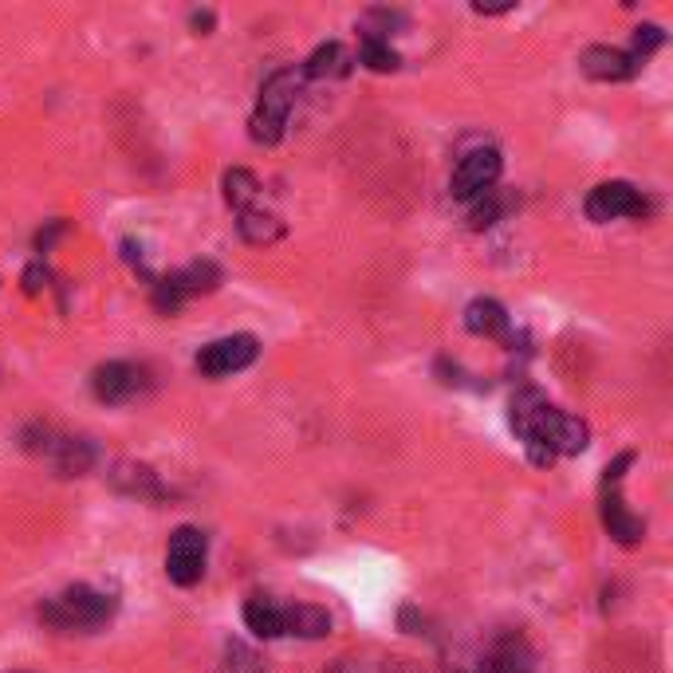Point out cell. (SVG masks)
<instances>
[{
    "label": "cell",
    "mask_w": 673,
    "mask_h": 673,
    "mask_svg": "<svg viewBox=\"0 0 673 673\" xmlns=\"http://www.w3.org/2000/svg\"><path fill=\"white\" fill-rule=\"evenodd\" d=\"M256 355H260V339L256 335H224V339L206 343L194 362L206 379H224V374H236L244 367H253Z\"/></svg>",
    "instance_id": "obj_10"
},
{
    "label": "cell",
    "mask_w": 673,
    "mask_h": 673,
    "mask_svg": "<svg viewBox=\"0 0 673 673\" xmlns=\"http://www.w3.org/2000/svg\"><path fill=\"white\" fill-rule=\"evenodd\" d=\"M111 615H115V595H103V591H95L88 583L68 587L63 595L48 599V603L39 606V618L51 630H83V635L98 630Z\"/></svg>",
    "instance_id": "obj_3"
},
{
    "label": "cell",
    "mask_w": 673,
    "mask_h": 673,
    "mask_svg": "<svg viewBox=\"0 0 673 673\" xmlns=\"http://www.w3.org/2000/svg\"><path fill=\"white\" fill-rule=\"evenodd\" d=\"M500 170H504V158H500L497 147H477L461 154V162L453 166V177H449V189L457 201H477L480 194L500 182Z\"/></svg>",
    "instance_id": "obj_7"
},
{
    "label": "cell",
    "mask_w": 673,
    "mask_h": 673,
    "mask_svg": "<svg viewBox=\"0 0 673 673\" xmlns=\"http://www.w3.org/2000/svg\"><path fill=\"white\" fill-rule=\"evenodd\" d=\"M63 229H68V224H63V221H56V224H51L48 233L39 229V236H36V248H39V253H48V248H51V241H56V236L63 233Z\"/></svg>",
    "instance_id": "obj_27"
},
{
    "label": "cell",
    "mask_w": 673,
    "mask_h": 673,
    "mask_svg": "<svg viewBox=\"0 0 673 673\" xmlns=\"http://www.w3.org/2000/svg\"><path fill=\"white\" fill-rule=\"evenodd\" d=\"M24 449L39 453L56 468L59 477H83L95 465V445L88 438H71V433H56L51 426H32L24 433Z\"/></svg>",
    "instance_id": "obj_5"
},
{
    "label": "cell",
    "mask_w": 673,
    "mask_h": 673,
    "mask_svg": "<svg viewBox=\"0 0 673 673\" xmlns=\"http://www.w3.org/2000/svg\"><path fill=\"white\" fill-rule=\"evenodd\" d=\"M283 635L295 638H327L332 635V615L315 603H288L283 606Z\"/></svg>",
    "instance_id": "obj_16"
},
{
    "label": "cell",
    "mask_w": 673,
    "mask_h": 673,
    "mask_svg": "<svg viewBox=\"0 0 673 673\" xmlns=\"http://www.w3.org/2000/svg\"><path fill=\"white\" fill-rule=\"evenodd\" d=\"M465 332L485 335V339H500V335H508V312L497 300L477 295V300L465 308Z\"/></svg>",
    "instance_id": "obj_17"
},
{
    "label": "cell",
    "mask_w": 673,
    "mask_h": 673,
    "mask_svg": "<svg viewBox=\"0 0 673 673\" xmlns=\"http://www.w3.org/2000/svg\"><path fill=\"white\" fill-rule=\"evenodd\" d=\"M236 229H241V236L248 244H276L283 236V221L276 213H268V209H260V206L236 213Z\"/></svg>",
    "instance_id": "obj_19"
},
{
    "label": "cell",
    "mask_w": 673,
    "mask_h": 673,
    "mask_svg": "<svg viewBox=\"0 0 673 673\" xmlns=\"http://www.w3.org/2000/svg\"><path fill=\"white\" fill-rule=\"evenodd\" d=\"M508 209V197H500L497 189H488V194H480L477 201H468V229H492V224L504 217Z\"/></svg>",
    "instance_id": "obj_22"
},
{
    "label": "cell",
    "mask_w": 673,
    "mask_h": 673,
    "mask_svg": "<svg viewBox=\"0 0 673 673\" xmlns=\"http://www.w3.org/2000/svg\"><path fill=\"white\" fill-rule=\"evenodd\" d=\"M662 44H665V32L658 24H638L635 36H630V56L646 63V56H654Z\"/></svg>",
    "instance_id": "obj_25"
},
{
    "label": "cell",
    "mask_w": 673,
    "mask_h": 673,
    "mask_svg": "<svg viewBox=\"0 0 673 673\" xmlns=\"http://www.w3.org/2000/svg\"><path fill=\"white\" fill-rule=\"evenodd\" d=\"M217 283H221V268H217L213 260H194V264H186V268H177V272L154 280V308L162 315H174V312H182V303L194 300V295L217 292Z\"/></svg>",
    "instance_id": "obj_6"
},
{
    "label": "cell",
    "mask_w": 673,
    "mask_h": 673,
    "mask_svg": "<svg viewBox=\"0 0 673 673\" xmlns=\"http://www.w3.org/2000/svg\"><path fill=\"white\" fill-rule=\"evenodd\" d=\"M355 68V56L347 51V44H339V39H327V44H320V48L312 51V56L303 59V79H343L351 76Z\"/></svg>",
    "instance_id": "obj_15"
},
{
    "label": "cell",
    "mask_w": 673,
    "mask_h": 673,
    "mask_svg": "<svg viewBox=\"0 0 673 673\" xmlns=\"http://www.w3.org/2000/svg\"><path fill=\"white\" fill-rule=\"evenodd\" d=\"M206 556H209L206 532L194 524H182L174 536H170V547H166V579L177 587L201 583V576H206Z\"/></svg>",
    "instance_id": "obj_8"
},
{
    "label": "cell",
    "mask_w": 673,
    "mask_h": 673,
    "mask_svg": "<svg viewBox=\"0 0 673 673\" xmlns=\"http://www.w3.org/2000/svg\"><path fill=\"white\" fill-rule=\"evenodd\" d=\"M536 670V654L524 642V635H500L480 658L477 673H532Z\"/></svg>",
    "instance_id": "obj_13"
},
{
    "label": "cell",
    "mask_w": 673,
    "mask_h": 673,
    "mask_svg": "<svg viewBox=\"0 0 673 673\" xmlns=\"http://www.w3.org/2000/svg\"><path fill=\"white\" fill-rule=\"evenodd\" d=\"M20 283H24V292H28V295L44 292V288H48V268H44V260L28 264V268H24V276H20Z\"/></svg>",
    "instance_id": "obj_26"
},
{
    "label": "cell",
    "mask_w": 673,
    "mask_h": 673,
    "mask_svg": "<svg viewBox=\"0 0 673 673\" xmlns=\"http://www.w3.org/2000/svg\"><path fill=\"white\" fill-rule=\"evenodd\" d=\"M221 189H224V201H229L236 213H244V209H253L256 197H260V177H256L253 170L233 166V170H224Z\"/></svg>",
    "instance_id": "obj_21"
},
{
    "label": "cell",
    "mask_w": 673,
    "mask_h": 673,
    "mask_svg": "<svg viewBox=\"0 0 673 673\" xmlns=\"http://www.w3.org/2000/svg\"><path fill=\"white\" fill-rule=\"evenodd\" d=\"M630 465H635V453L626 449V453H618L603 473V524H606V532H611V539L623 547H635L646 539V520L635 517L623 500V477Z\"/></svg>",
    "instance_id": "obj_4"
},
{
    "label": "cell",
    "mask_w": 673,
    "mask_h": 673,
    "mask_svg": "<svg viewBox=\"0 0 673 673\" xmlns=\"http://www.w3.org/2000/svg\"><path fill=\"white\" fill-rule=\"evenodd\" d=\"M579 68H583L587 79H595V83H626V79H635L638 71H642V59H635L623 48L591 44V48L579 56Z\"/></svg>",
    "instance_id": "obj_12"
},
{
    "label": "cell",
    "mask_w": 673,
    "mask_h": 673,
    "mask_svg": "<svg viewBox=\"0 0 673 673\" xmlns=\"http://www.w3.org/2000/svg\"><path fill=\"white\" fill-rule=\"evenodd\" d=\"M583 213L587 221L595 224H606V221H618V217H646L650 213V201L638 186L630 182H599L583 201Z\"/></svg>",
    "instance_id": "obj_9"
},
{
    "label": "cell",
    "mask_w": 673,
    "mask_h": 673,
    "mask_svg": "<svg viewBox=\"0 0 673 673\" xmlns=\"http://www.w3.org/2000/svg\"><path fill=\"white\" fill-rule=\"evenodd\" d=\"M189 24H194L197 36H209V28H213V12H209V9L194 12V16H189Z\"/></svg>",
    "instance_id": "obj_28"
},
{
    "label": "cell",
    "mask_w": 673,
    "mask_h": 673,
    "mask_svg": "<svg viewBox=\"0 0 673 673\" xmlns=\"http://www.w3.org/2000/svg\"><path fill=\"white\" fill-rule=\"evenodd\" d=\"M224 673H264V662L256 650H248L244 642H229V650H224Z\"/></svg>",
    "instance_id": "obj_24"
},
{
    "label": "cell",
    "mask_w": 673,
    "mask_h": 673,
    "mask_svg": "<svg viewBox=\"0 0 673 673\" xmlns=\"http://www.w3.org/2000/svg\"><path fill=\"white\" fill-rule=\"evenodd\" d=\"M359 63L362 68L379 71V76H386V71L402 68V56L391 48V44H379V39H359Z\"/></svg>",
    "instance_id": "obj_23"
},
{
    "label": "cell",
    "mask_w": 673,
    "mask_h": 673,
    "mask_svg": "<svg viewBox=\"0 0 673 673\" xmlns=\"http://www.w3.org/2000/svg\"><path fill=\"white\" fill-rule=\"evenodd\" d=\"M410 16L398 9H367L359 16V39H379V44H391V36H398V28H406Z\"/></svg>",
    "instance_id": "obj_20"
},
{
    "label": "cell",
    "mask_w": 673,
    "mask_h": 673,
    "mask_svg": "<svg viewBox=\"0 0 673 673\" xmlns=\"http://www.w3.org/2000/svg\"><path fill=\"white\" fill-rule=\"evenodd\" d=\"M91 391H95L98 402L107 406H123V402H135L138 394L150 391V371L138 367V362H103L95 374H91Z\"/></svg>",
    "instance_id": "obj_11"
},
{
    "label": "cell",
    "mask_w": 673,
    "mask_h": 673,
    "mask_svg": "<svg viewBox=\"0 0 673 673\" xmlns=\"http://www.w3.org/2000/svg\"><path fill=\"white\" fill-rule=\"evenodd\" d=\"M107 477H111V485H115L118 492H127V497H138V500H162L166 497L162 477H158L150 465H138V461H118Z\"/></svg>",
    "instance_id": "obj_14"
},
{
    "label": "cell",
    "mask_w": 673,
    "mask_h": 673,
    "mask_svg": "<svg viewBox=\"0 0 673 673\" xmlns=\"http://www.w3.org/2000/svg\"><path fill=\"white\" fill-rule=\"evenodd\" d=\"M244 626L253 630L256 638H264V642H272V638L283 635V603H276V599H248L244 603Z\"/></svg>",
    "instance_id": "obj_18"
},
{
    "label": "cell",
    "mask_w": 673,
    "mask_h": 673,
    "mask_svg": "<svg viewBox=\"0 0 673 673\" xmlns=\"http://www.w3.org/2000/svg\"><path fill=\"white\" fill-rule=\"evenodd\" d=\"M508 421L524 438L527 461L539 468H547L556 457H576L591 445V426L576 414H564L559 406H552L539 391L517 394Z\"/></svg>",
    "instance_id": "obj_1"
},
{
    "label": "cell",
    "mask_w": 673,
    "mask_h": 673,
    "mask_svg": "<svg viewBox=\"0 0 673 673\" xmlns=\"http://www.w3.org/2000/svg\"><path fill=\"white\" fill-rule=\"evenodd\" d=\"M303 91V71L300 68H276L272 76L264 79L256 111L248 118V138L260 147H276L288 130V115H292L295 98Z\"/></svg>",
    "instance_id": "obj_2"
}]
</instances>
